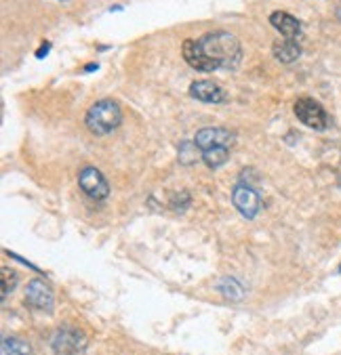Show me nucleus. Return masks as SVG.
Listing matches in <instances>:
<instances>
[{"label":"nucleus","mask_w":341,"mask_h":355,"mask_svg":"<svg viewBox=\"0 0 341 355\" xmlns=\"http://www.w3.org/2000/svg\"><path fill=\"white\" fill-rule=\"evenodd\" d=\"M49 51H51V42H42V46L36 51V57H38V59H42V57H47V55H49Z\"/></svg>","instance_id":"a211bd4d"},{"label":"nucleus","mask_w":341,"mask_h":355,"mask_svg":"<svg viewBox=\"0 0 341 355\" xmlns=\"http://www.w3.org/2000/svg\"><path fill=\"white\" fill-rule=\"evenodd\" d=\"M0 355H32L30 343L17 336H5L0 345Z\"/></svg>","instance_id":"ddd939ff"},{"label":"nucleus","mask_w":341,"mask_h":355,"mask_svg":"<svg viewBox=\"0 0 341 355\" xmlns=\"http://www.w3.org/2000/svg\"><path fill=\"white\" fill-rule=\"evenodd\" d=\"M78 185L81 189L91 198V200H106L110 196V185L106 181V177L101 175L99 168L95 166H85L78 175Z\"/></svg>","instance_id":"0eeeda50"},{"label":"nucleus","mask_w":341,"mask_h":355,"mask_svg":"<svg viewBox=\"0 0 341 355\" xmlns=\"http://www.w3.org/2000/svg\"><path fill=\"white\" fill-rule=\"evenodd\" d=\"M293 112L301 124H306L308 128H314V130H326V126L331 122L324 107L312 97H299L293 105Z\"/></svg>","instance_id":"20e7f679"},{"label":"nucleus","mask_w":341,"mask_h":355,"mask_svg":"<svg viewBox=\"0 0 341 355\" xmlns=\"http://www.w3.org/2000/svg\"><path fill=\"white\" fill-rule=\"evenodd\" d=\"M272 53H274V57L281 61V63H293L299 59L301 55V46L297 40H289V38H283L278 42H274V46H272Z\"/></svg>","instance_id":"9b49d317"},{"label":"nucleus","mask_w":341,"mask_h":355,"mask_svg":"<svg viewBox=\"0 0 341 355\" xmlns=\"http://www.w3.org/2000/svg\"><path fill=\"white\" fill-rule=\"evenodd\" d=\"M190 95L202 103H224L228 101V93L213 80H196L190 85Z\"/></svg>","instance_id":"1a4fd4ad"},{"label":"nucleus","mask_w":341,"mask_h":355,"mask_svg":"<svg viewBox=\"0 0 341 355\" xmlns=\"http://www.w3.org/2000/svg\"><path fill=\"white\" fill-rule=\"evenodd\" d=\"M17 279H19L17 271H13V269H9V267H3V301L15 291Z\"/></svg>","instance_id":"dca6fc26"},{"label":"nucleus","mask_w":341,"mask_h":355,"mask_svg":"<svg viewBox=\"0 0 341 355\" xmlns=\"http://www.w3.org/2000/svg\"><path fill=\"white\" fill-rule=\"evenodd\" d=\"M26 305L32 309V311H38V313H53V307H55V295L51 291V286L36 277L28 284L26 288Z\"/></svg>","instance_id":"39448f33"},{"label":"nucleus","mask_w":341,"mask_h":355,"mask_svg":"<svg viewBox=\"0 0 341 355\" xmlns=\"http://www.w3.org/2000/svg\"><path fill=\"white\" fill-rule=\"evenodd\" d=\"M269 24L278 30V34L283 38L299 40V36H301V21L297 17H293L291 13H287V11H274L269 15Z\"/></svg>","instance_id":"9d476101"},{"label":"nucleus","mask_w":341,"mask_h":355,"mask_svg":"<svg viewBox=\"0 0 341 355\" xmlns=\"http://www.w3.org/2000/svg\"><path fill=\"white\" fill-rule=\"evenodd\" d=\"M177 156L183 166H190V164L198 162V158H202V150L194 144V141H183L177 150Z\"/></svg>","instance_id":"2eb2a0df"},{"label":"nucleus","mask_w":341,"mask_h":355,"mask_svg":"<svg viewBox=\"0 0 341 355\" xmlns=\"http://www.w3.org/2000/svg\"><path fill=\"white\" fill-rule=\"evenodd\" d=\"M99 65L97 63H89V65H85V72H93V69H97Z\"/></svg>","instance_id":"6ab92c4d"},{"label":"nucleus","mask_w":341,"mask_h":355,"mask_svg":"<svg viewBox=\"0 0 341 355\" xmlns=\"http://www.w3.org/2000/svg\"><path fill=\"white\" fill-rule=\"evenodd\" d=\"M122 122V110L120 105L114 101V99H99L95 101L87 116H85V124L87 128L97 135V137H103V135H110L114 132Z\"/></svg>","instance_id":"f03ea898"},{"label":"nucleus","mask_w":341,"mask_h":355,"mask_svg":"<svg viewBox=\"0 0 341 355\" xmlns=\"http://www.w3.org/2000/svg\"><path fill=\"white\" fill-rule=\"evenodd\" d=\"M51 349L55 355H83L87 351V336L78 328L61 326L51 336Z\"/></svg>","instance_id":"7ed1b4c3"},{"label":"nucleus","mask_w":341,"mask_h":355,"mask_svg":"<svg viewBox=\"0 0 341 355\" xmlns=\"http://www.w3.org/2000/svg\"><path fill=\"white\" fill-rule=\"evenodd\" d=\"M217 291L222 293L224 299H228L232 303H240L244 299V286H242V284L236 277H232V275L222 277L217 282Z\"/></svg>","instance_id":"f8f14e48"},{"label":"nucleus","mask_w":341,"mask_h":355,"mask_svg":"<svg viewBox=\"0 0 341 355\" xmlns=\"http://www.w3.org/2000/svg\"><path fill=\"white\" fill-rule=\"evenodd\" d=\"M236 141V135L228 128H219V126H207L200 128L194 137V144L204 152L211 148H232Z\"/></svg>","instance_id":"423d86ee"},{"label":"nucleus","mask_w":341,"mask_h":355,"mask_svg":"<svg viewBox=\"0 0 341 355\" xmlns=\"http://www.w3.org/2000/svg\"><path fill=\"white\" fill-rule=\"evenodd\" d=\"M232 202L244 219H255L261 210V196L251 185H236L232 191Z\"/></svg>","instance_id":"6e6552de"},{"label":"nucleus","mask_w":341,"mask_h":355,"mask_svg":"<svg viewBox=\"0 0 341 355\" xmlns=\"http://www.w3.org/2000/svg\"><path fill=\"white\" fill-rule=\"evenodd\" d=\"M190 202H192V196L188 191H179V193L171 196V208L177 212H183L190 206Z\"/></svg>","instance_id":"f3484780"},{"label":"nucleus","mask_w":341,"mask_h":355,"mask_svg":"<svg viewBox=\"0 0 341 355\" xmlns=\"http://www.w3.org/2000/svg\"><path fill=\"white\" fill-rule=\"evenodd\" d=\"M230 158V148H211L202 152V162L209 168H219L228 162Z\"/></svg>","instance_id":"4468645a"},{"label":"nucleus","mask_w":341,"mask_h":355,"mask_svg":"<svg viewBox=\"0 0 341 355\" xmlns=\"http://www.w3.org/2000/svg\"><path fill=\"white\" fill-rule=\"evenodd\" d=\"M181 55L196 72H217V69H236L242 61L240 40L224 30L209 32L198 40H185Z\"/></svg>","instance_id":"f257e3e1"}]
</instances>
